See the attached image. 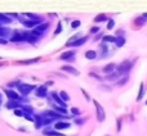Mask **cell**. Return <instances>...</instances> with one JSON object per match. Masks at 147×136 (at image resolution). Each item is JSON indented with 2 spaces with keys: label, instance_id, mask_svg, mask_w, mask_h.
Listing matches in <instances>:
<instances>
[{
  "label": "cell",
  "instance_id": "25",
  "mask_svg": "<svg viewBox=\"0 0 147 136\" xmlns=\"http://www.w3.org/2000/svg\"><path fill=\"white\" fill-rule=\"evenodd\" d=\"M107 19H109V17H107L105 13H99V14H97L96 17H94V22H96V23L107 22Z\"/></svg>",
  "mask_w": 147,
  "mask_h": 136
},
{
  "label": "cell",
  "instance_id": "36",
  "mask_svg": "<svg viewBox=\"0 0 147 136\" xmlns=\"http://www.w3.org/2000/svg\"><path fill=\"white\" fill-rule=\"evenodd\" d=\"M80 25H81L80 21H79V19H75V21H72V22H71V28H74V30H76V28L80 27Z\"/></svg>",
  "mask_w": 147,
  "mask_h": 136
},
{
  "label": "cell",
  "instance_id": "7",
  "mask_svg": "<svg viewBox=\"0 0 147 136\" xmlns=\"http://www.w3.org/2000/svg\"><path fill=\"white\" fill-rule=\"evenodd\" d=\"M75 55H76L75 50H66L59 55V59L61 61H66V62H72V61H75Z\"/></svg>",
  "mask_w": 147,
  "mask_h": 136
},
{
  "label": "cell",
  "instance_id": "9",
  "mask_svg": "<svg viewBox=\"0 0 147 136\" xmlns=\"http://www.w3.org/2000/svg\"><path fill=\"white\" fill-rule=\"evenodd\" d=\"M35 95L38 98H47L48 96V87L45 85H40V86H36L35 89Z\"/></svg>",
  "mask_w": 147,
  "mask_h": 136
},
{
  "label": "cell",
  "instance_id": "5",
  "mask_svg": "<svg viewBox=\"0 0 147 136\" xmlns=\"http://www.w3.org/2000/svg\"><path fill=\"white\" fill-rule=\"evenodd\" d=\"M132 67H133V62H130V61H128V59H125V61H123L121 63L116 66V71H117V72H119L121 76H124V75H127V73L129 72L130 69H132Z\"/></svg>",
  "mask_w": 147,
  "mask_h": 136
},
{
  "label": "cell",
  "instance_id": "15",
  "mask_svg": "<svg viewBox=\"0 0 147 136\" xmlns=\"http://www.w3.org/2000/svg\"><path fill=\"white\" fill-rule=\"evenodd\" d=\"M34 125L36 130H40L44 127L43 125V116L41 114H34Z\"/></svg>",
  "mask_w": 147,
  "mask_h": 136
},
{
  "label": "cell",
  "instance_id": "12",
  "mask_svg": "<svg viewBox=\"0 0 147 136\" xmlns=\"http://www.w3.org/2000/svg\"><path fill=\"white\" fill-rule=\"evenodd\" d=\"M43 134L45 136H65L62 132L57 131V130H54L53 127H49V126L43 130Z\"/></svg>",
  "mask_w": 147,
  "mask_h": 136
},
{
  "label": "cell",
  "instance_id": "21",
  "mask_svg": "<svg viewBox=\"0 0 147 136\" xmlns=\"http://www.w3.org/2000/svg\"><path fill=\"white\" fill-rule=\"evenodd\" d=\"M88 41V37L86 36H81L80 39H78V40L75 41V43H72L71 45L69 46V48H79V46H81V45H84V44Z\"/></svg>",
  "mask_w": 147,
  "mask_h": 136
},
{
  "label": "cell",
  "instance_id": "40",
  "mask_svg": "<svg viewBox=\"0 0 147 136\" xmlns=\"http://www.w3.org/2000/svg\"><path fill=\"white\" fill-rule=\"evenodd\" d=\"M23 117H25L27 121H30V122H34V114H23Z\"/></svg>",
  "mask_w": 147,
  "mask_h": 136
},
{
  "label": "cell",
  "instance_id": "35",
  "mask_svg": "<svg viewBox=\"0 0 147 136\" xmlns=\"http://www.w3.org/2000/svg\"><path fill=\"white\" fill-rule=\"evenodd\" d=\"M62 30H63V27H62V22H58L57 23V28L54 30V35H59V33L62 32Z\"/></svg>",
  "mask_w": 147,
  "mask_h": 136
},
{
  "label": "cell",
  "instance_id": "8",
  "mask_svg": "<svg viewBox=\"0 0 147 136\" xmlns=\"http://www.w3.org/2000/svg\"><path fill=\"white\" fill-rule=\"evenodd\" d=\"M51 99L54 101V104H57V105L63 107V108H67V103H65V101L62 100L61 96H59L58 93H56V91H52L51 93Z\"/></svg>",
  "mask_w": 147,
  "mask_h": 136
},
{
  "label": "cell",
  "instance_id": "53",
  "mask_svg": "<svg viewBox=\"0 0 147 136\" xmlns=\"http://www.w3.org/2000/svg\"><path fill=\"white\" fill-rule=\"evenodd\" d=\"M146 104H147V100H146Z\"/></svg>",
  "mask_w": 147,
  "mask_h": 136
},
{
  "label": "cell",
  "instance_id": "24",
  "mask_svg": "<svg viewBox=\"0 0 147 136\" xmlns=\"http://www.w3.org/2000/svg\"><path fill=\"white\" fill-rule=\"evenodd\" d=\"M21 109H22L23 113H26V114H35V111H34V108L30 104H22Z\"/></svg>",
  "mask_w": 147,
  "mask_h": 136
},
{
  "label": "cell",
  "instance_id": "46",
  "mask_svg": "<svg viewBox=\"0 0 147 136\" xmlns=\"http://www.w3.org/2000/svg\"><path fill=\"white\" fill-rule=\"evenodd\" d=\"M89 75H90V76H92V77L97 78V80H102V78H101V77H99V76H98V75H97V73H94V72H90V73H89Z\"/></svg>",
  "mask_w": 147,
  "mask_h": 136
},
{
  "label": "cell",
  "instance_id": "3",
  "mask_svg": "<svg viewBox=\"0 0 147 136\" xmlns=\"http://www.w3.org/2000/svg\"><path fill=\"white\" fill-rule=\"evenodd\" d=\"M16 89H17V93L20 94V95H22V96H25V98H27V95H30L32 91H35L36 86H35V85H31V83L21 82Z\"/></svg>",
  "mask_w": 147,
  "mask_h": 136
},
{
  "label": "cell",
  "instance_id": "28",
  "mask_svg": "<svg viewBox=\"0 0 147 136\" xmlns=\"http://www.w3.org/2000/svg\"><path fill=\"white\" fill-rule=\"evenodd\" d=\"M99 48H101V58H105L109 54V45L106 43H102L99 45Z\"/></svg>",
  "mask_w": 147,
  "mask_h": 136
},
{
  "label": "cell",
  "instance_id": "51",
  "mask_svg": "<svg viewBox=\"0 0 147 136\" xmlns=\"http://www.w3.org/2000/svg\"><path fill=\"white\" fill-rule=\"evenodd\" d=\"M1 103H3V100H1V99H0V105H1Z\"/></svg>",
  "mask_w": 147,
  "mask_h": 136
},
{
  "label": "cell",
  "instance_id": "32",
  "mask_svg": "<svg viewBox=\"0 0 147 136\" xmlns=\"http://www.w3.org/2000/svg\"><path fill=\"white\" fill-rule=\"evenodd\" d=\"M58 95L61 96V99L65 101V103H67V101L70 100V95L66 93V91H59V93H58Z\"/></svg>",
  "mask_w": 147,
  "mask_h": 136
},
{
  "label": "cell",
  "instance_id": "14",
  "mask_svg": "<svg viewBox=\"0 0 147 136\" xmlns=\"http://www.w3.org/2000/svg\"><path fill=\"white\" fill-rule=\"evenodd\" d=\"M61 69L63 71V72H67V73H70V75H74V76H79V75H80V72H79L75 67L70 66V64H65V66H62Z\"/></svg>",
  "mask_w": 147,
  "mask_h": 136
},
{
  "label": "cell",
  "instance_id": "31",
  "mask_svg": "<svg viewBox=\"0 0 147 136\" xmlns=\"http://www.w3.org/2000/svg\"><path fill=\"white\" fill-rule=\"evenodd\" d=\"M102 43H106V44L115 43V36H112V35H105L103 37H102Z\"/></svg>",
  "mask_w": 147,
  "mask_h": 136
},
{
  "label": "cell",
  "instance_id": "10",
  "mask_svg": "<svg viewBox=\"0 0 147 136\" xmlns=\"http://www.w3.org/2000/svg\"><path fill=\"white\" fill-rule=\"evenodd\" d=\"M70 127H71V123H70V122H67V121H57V122H54L53 129L57 130V131H62V130H67V129H70Z\"/></svg>",
  "mask_w": 147,
  "mask_h": 136
},
{
  "label": "cell",
  "instance_id": "50",
  "mask_svg": "<svg viewBox=\"0 0 147 136\" xmlns=\"http://www.w3.org/2000/svg\"><path fill=\"white\" fill-rule=\"evenodd\" d=\"M3 64H4V63H1V62H0V67H3Z\"/></svg>",
  "mask_w": 147,
  "mask_h": 136
},
{
  "label": "cell",
  "instance_id": "49",
  "mask_svg": "<svg viewBox=\"0 0 147 136\" xmlns=\"http://www.w3.org/2000/svg\"><path fill=\"white\" fill-rule=\"evenodd\" d=\"M142 15H143V17H145V18H146V19H147V13H143V14H142Z\"/></svg>",
  "mask_w": 147,
  "mask_h": 136
},
{
  "label": "cell",
  "instance_id": "6",
  "mask_svg": "<svg viewBox=\"0 0 147 136\" xmlns=\"http://www.w3.org/2000/svg\"><path fill=\"white\" fill-rule=\"evenodd\" d=\"M93 104L96 107V117H97V121L98 122H103L106 119V112H105L103 107L101 105V103L97 100H93Z\"/></svg>",
  "mask_w": 147,
  "mask_h": 136
},
{
  "label": "cell",
  "instance_id": "20",
  "mask_svg": "<svg viewBox=\"0 0 147 136\" xmlns=\"http://www.w3.org/2000/svg\"><path fill=\"white\" fill-rule=\"evenodd\" d=\"M52 109L53 111H56L57 113H59V114H62V116H67L69 114V111H67V108H63V107H59V105H57V104H52Z\"/></svg>",
  "mask_w": 147,
  "mask_h": 136
},
{
  "label": "cell",
  "instance_id": "26",
  "mask_svg": "<svg viewBox=\"0 0 147 136\" xmlns=\"http://www.w3.org/2000/svg\"><path fill=\"white\" fill-rule=\"evenodd\" d=\"M121 77V75H120L117 71H114L112 73H110V75H106V80L109 81H115V80H119V78Z\"/></svg>",
  "mask_w": 147,
  "mask_h": 136
},
{
  "label": "cell",
  "instance_id": "27",
  "mask_svg": "<svg viewBox=\"0 0 147 136\" xmlns=\"http://www.w3.org/2000/svg\"><path fill=\"white\" fill-rule=\"evenodd\" d=\"M97 57H98V54H97L96 50H86L85 51V58L89 59V61H94Z\"/></svg>",
  "mask_w": 147,
  "mask_h": 136
},
{
  "label": "cell",
  "instance_id": "23",
  "mask_svg": "<svg viewBox=\"0 0 147 136\" xmlns=\"http://www.w3.org/2000/svg\"><path fill=\"white\" fill-rule=\"evenodd\" d=\"M127 43V39L124 37V36H115V45H116V48H123L124 46V44Z\"/></svg>",
  "mask_w": 147,
  "mask_h": 136
},
{
  "label": "cell",
  "instance_id": "42",
  "mask_svg": "<svg viewBox=\"0 0 147 136\" xmlns=\"http://www.w3.org/2000/svg\"><path fill=\"white\" fill-rule=\"evenodd\" d=\"M81 93H83V95H84V98L86 99V100H90V96H89V94L86 93L85 90H84V89H81Z\"/></svg>",
  "mask_w": 147,
  "mask_h": 136
},
{
  "label": "cell",
  "instance_id": "16",
  "mask_svg": "<svg viewBox=\"0 0 147 136\" xmlns=\"http://www.w3.org/2000/svg\"><path fill=\"white\" fill-rule=\"evenodd\" d=\"M40 61V57H35V58H30V59H23V61H18V64H22V66H30V64H35Z\"/></svg>",
  "mask_w": 147,
  "mask_h": 136
},
{
  "label": "cell",
  "instance_id": "39",
  "mask_svg": "<svg viewBox=\"0 0 147 136\" xmlns=\"http://www.w3.org/2000/svg\"><path fill=\"white\" fill-rule=\"evenodd\" d=\"M99 31H101V30H99L98 26H93V27H92L90 30H89V32H90V33H96V35H97V33H98Z\"/></svg>",
  "mask_w": 147,
  "mask_h": 136
},
{
  "label": "cell",
  "instance_id": "33",
  "mask_svg": "<svg viewBox=\"0 0 147 136\" xmlns=\"http://www.w3.org/2000/svg\"><path fill=\"white\" fill-rule=\"evenodd\" d=\"M115 27V19L114 18H109L107 19V30H112Z\"/></svg>",
  "mask_w": 147,
  "mask_h": 136
},
{
  "label": "cell",
  "instance_id": "48",
  "mask_svg": "<svg viewBox=\"0 0 147 136\" xmlns=\"http://www.w3.org/2000/svg\"><path fill=\"white\" fill-rule=\"evenodd\" d=\"M44 85H45L47 87H48V86H52V85H53V81H47V82L44 83Z\"/></svg>",
  "mask_w": 147,
  "mask_h": 136
},
{
  "label": "cell",
  "instance_id": "22",
  "mask_svg": "<svg viewBox=\"0 0 147 136\" xmlns=\"http://www.w3.org/2000/svg\"><path fill=\"white\" fill-rule=\"evenodd\" d=\"M114 71H116V64L115 63H109L102 68V72L106 73V75H110V73H112Z\"/></svg>",
  "mask_w": 147,
  "mask_h": 136
},
{
  "label": "cell",
  "instance_id": "47",
  "mask_svg": "<svg viewBox=\"0 0 147 136\" xmlns=\"http://www.w3.org/2000/svg\"><path fill=\"white\" fill-rule=\"evenodd\" d=\"M116 36H124V30L120 28L119 31H116Z\"/></svg>",
  "mask_w": 147,
  "mask_h": 136
},
{
  "label": "cell",
  "instance_id": "41",
  "mask_svg": "<svg viewBox=\"0 0 147 136\" xmlns=\"http://www.w3.org/2000/svg\"><path fill=\"white\" fill-rule=\"evenodd\" d=\"M116 130L117 131H121V118H119L116 121Z\"/></svg>",
  "mask_w": 147,
  "mask_h": 136
},
{
  "label": "cell",
  "instance_id": "54",
  "mask_svg": "<svg viewBox=\"0 0 147 136\" xmlns=\"http://www.w3.org/2000/svg\"><path fill=\"white\" fill-rule=\"evenodd\" d=\"M0 59H1V58H0Z\"/></svg>",
  "mask_w": 147,
  "mask_h": 136
},
{
  "label": "cell",
  "instance_id": "30",
  "mask_svg": "<svg viewBox=\"0 0 147 136\" xmlns=\"http://www.w3.org/2000/svg\"><path fill=\"white\" fill-rule=\"evenodd\" d=\"M81 36H83V35H81V32H78V33H76V35H72L71 37H70L69 40H67V43H66V46H70V45H71L72 43H75V41L78 40V39H80Z\"/></svg>",
  "mask_w": 147,
  "mask_h": 136
},
{
  "label": "cell",
  "instance_id": "38",
  "mask_svg": "<svg viewBox=\"0 0 147 136\" xmlns=\"http://www.w3.org/2000/svg\"><path fill=\"white\" fill-rule=\"evenodd\" d=\"M71 114L72 116H79V114H80V109L79 108H76V107H74V108H71Z\"/></svg>",
  "mask_w": 147,
  "mask_h": 136
},
{
  "label": "cell",
  "instance_id": "18",
  "mask_svg": "<svg viewBox=\"0 0 147 136\" xmlns=\"http://www.w3.org/2000/svg\"><path fill=\"white\" fill-rule=\"evenodd\" d=\"M39 41H40V39L38 37V36H35L31 31H28V33H27V39H26V43H28V44H31V45H35V44H38Z\"/></svg>",
  "mask_w": 147,
  "mask_h": 136
},
{
  "label": "cell",
  "instance_id": "11",
  "mask_svg": "<svg viewBox=\"0 0 147 136\" xmlns=\"http://www.w3.org/2000/svg\"><path fill=\"white\" fill-rule=\"evenodd\" d=\"M22 15L26 17L27 19H30V21H35V22H39V23L44 22V18L41 17L40 14H36V13H23Z\"/></svg>",
  "mask_w": 147,
  "mask_h": 136
},
{
  "label": "cell",
  "instance_id": "52",
  "mask_svg": "<svg viewBox=\"0 0 147 136\" xmlns=\"http://www.w3.org/2000/svg\"><path fill=\"white\" fill-rule=\"evenodd\" d=\"M3 98V95H1V93H0V99H1Z\"/></svg>",
  "mask_w": 147,
  "mask_h": 136
},
{
  "label": "cell",
  "instance_id": "44",
  "mask_svg": "<svg viewBox=\"0 0 147 136\" xmlns=\"http://www.w3.org/2000/svg\"><path fill=\"white\" fill-rule=\"evenodd\" d=\"M103 33H102L101 32V31H99V32H98V35H96V37H94V41H97V40H99V39H102V37H103Z\"/></svg>",
  "mask_w": 147,
  "mask_h": 136
},
{
  "label": "cell",
  "instance_id": "2",
  "mask_svg": "<svg viewBox=\"0 0 147 136\" xmlns=\"http://www.w3.org/2000/svg\"><path fill=\"white\" fill-rule=\"evenodd\" d=\"M4 94L7 95L8 100L20 101V103H22V104H26V101H27V98L20 95V94H18L16 90H13V89H4Z\"/></svg>",
  "mask_w": 147,
  "mask_h": 136
},
{
  "label": "cell",
  "instance_id": "17",
  "mask_svg": "<svg viewBox=\"0 0 147 136\" xmlns=\"http://www.w3.org/2000/svg\"><path fill=\"white\" fill-rule=\"evenodd\" d=\"M13 22V18H10L7 13H0V25H10Z\"/></svg>",
  "mask_w": 147,
  "mask_h": 136
},
{
  "label": "cell",
  "instance_id": "34",
  "mask_svg": "<svg viewBox=\"0 0 147 136\" xmlns=\"http://www.w3.org/2000/svg\"><path fill=\"white\" fill-rule=\"evenodd\" d=\"M120 78H121V80H117V81H116V85H117V86H123V85H124V83L128 81V76H125V75L123 76V77H120Z\"/></svg>",
  "mask_w": 147,
  "mask_h": 136
},
{
  "label": "cell",
  "instance_id": "4",
  "mask_svg": "<svg viewBox=\"0 0 147 136\" xmlns=\"http://www.w3.org/2000/svg\"><path fill=\"white\" fill-rule=\"evenodd\" d=\"M49 27H51V23H49V22H45V21H44L43 23L38 25L35 28H32V30H30V31H31V32H32L35 36H38L39 39H41V37H43V36L49 31Z\"/></svg>",
  "mask_w": 147,
  "mask_h": 136
},
{
  "label": "cell",
  "instance_id": "45",
  "mask_svg": "<svg viewBox=\"0 0 147 136\" xmlns=\"http://www.w3.org/2000/svg\"><path fill=\"white\" fill-rule=\"evenodd\" d=\"M8 43H9V41H8L7 39H3V37H0V45H7Z\"/></svg>",
  "mask_w": 147,
  "mask_h": 136
},
{
  "label": "cell",
  "instance_id": "13",
  "mask_svg": "<svg viewBox=\"0 0 147 136\" xmlns=\"http://www.w3.org/2000/svg\"><path fill=\"white\" fill-rule=\"evenodd\" d=\"M146 22H147L146 18L143 15H140V17H136L133 19V26H134V28H141L146 25Z\"/></svg>",
  "mask_w": 147,
  "mask_h": 136
},
{
  "label": "cell",
  "instance_id": "19",
  "mask_svg": "<svg viewBox=\"0 0 147 136\" xmlns=\"http://www.w3.org/2000/svg\"><path fill=\"white\" fill-rule=\"evenodd\" d=\"M21 105H22V103H20V101H13V100H8L7 103H5V108L10 109V111H14V109H17V108H21Z\"/></svg>",
  "mask_w": 147,
  "mask_h": 136
},
{
  "label": "cell",
  "instance_id": "29",
  "mask_svg": "<svg viewBox=\"0 0 147 136\" xmlns=\"http://www.w3.org/2000/svg\"><path fill=\"white\" fill-rule=\"evenodd\" d=\"M145 96V83L141 82L140 85V91H138V95H137V101H141Z\"/></svg>",
  "mask_w": 147,
  "mask_h": 136
},
{
  "label": "cell",
  "instance_id": "37",
  "mask_svg": "<svg viewBox=\"0 0 147 136\" xmlns=\"http://www.w3.org/2000/svg\"><path fill=\"white\" fill-rule=\"evenodd\" d=\"M13 113H14V116H17V117H23V111L21 108H17V109H14V111H13Z\"/></svg>",
  "mask_w": 147,
  "mask_h": 136
},
{
  "label": "cell",
  "instance_id": "43",
  "mask_svg": "<svg viewBox=\"0 0 147 136\" xmlns=\"http://www.w3.org/2000/svg\"><path fill=\"white\" fill-rule=\"evenodd\" d=\"M85 122V118H76L75 119V123L76 125H83Z\"/></svg>",
  "mask_w": 147,
  "mask_h": 136
},
{
  "label": "cell",
  "instance_id": "1",
  "mask_svg": "<svg viewBox=\"0 0 147 136\" xmlns=\"http://www.w3.org/2000/svg\"><path fill=\"white\" fill-rule=\"evenodd\" d=\"M27 33H28V30H13L12 35L8 39V41H9V43H14V44L26 43Z\"/></svg>",
  "mask_w": 147,
  "mask_h": 136
}]
</instances>
